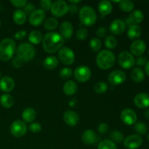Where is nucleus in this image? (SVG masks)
<instances>
[{"instance_id": "nucleus-7", "label": "nucleus", "mask_w": 149, "mask_h": 149, "mask_svg": "<svg viewBox=\"0 0 149 149\" xmlns=\"http://www.w3.org/2000/svg\"><path fill=\"white\" fill-rule=\"evenodd\" d=\"M58 58L64 65H72L75 61V55L71 49L64 47L58 52Z\"/></svg>"}, {"instance_id": "nucleus-56", "label": "nucleus", "mask_w": 149, "mask_h": 149, "mask_svg": "<svg viewBox=\"0 0 149 149\" xmlns=\"http://www.w3.org/2000/svg\"><path fill=\"white\" fill-rule=\"evenodd\" d=\"M1 73H0V81H1Z\"/></svg>"}, {"instance_id": "nucleus-5", "label": "nucleus", "mask_w": 149, "mask_h": 149, "mask_svg": "<svg viewBox=\"0 0 149 149\" xmlns=\"http://www.w3.org/2000/svg\"><path fill=\"white\" fill-rule=\"evenodd\" d=\"M16 54L17 58L22 60L23 62H27L34 58L36 49L31 44L22 43L17 47Z\"/></svg>"}, {"instance_id": "nucleus-40", "label": "nucleus", "mask_w": 149, "mask_h": 149, "mask_svg": "<svg viewBox=\"0 0 149 149\" xmlns=\"http://www.w3.org/2000/svg\"><path fill=\"white\" fill-rule=\"evenodd\" d=\"M72 70L70 68H63L60 71V77L63 79H67L70 78L72 76Z\"/></svg>"}, {"instance_id": "nucleus-52", "label": "nucleus", "mask_w": 149, "mask_h": 149, "mask_svg": "<svg viewBox=\"0 0 149 149\" xmlns=\"http://www.w3.org/2000/svg\"><path fill=\"white\" fill-rule=\"evenodd\" d=\"M145 71L146 73L147 76L149 77V61H147L146 64L145 65Z\"/></svg>"}, {"instance_id": "nucleus-37", "label": "nucleus", "mask_w": 149, "mask_h": 149, "mask_svg": "<svg viewBox=\"0 0 149 149\" xmlns=\"http://www.w3.org/2000/svg\"><path fill=\"white\" fill-rule=\"evenodd\" d=\"M108 84L104 81H99L95 84L94 90L97 94H103L106 93L108 90Z\"/></svg>"}, {"instance_id": "nucleus-58", "label": "nucleus", "mask_w": 149, "mask_h": 149, "mask_svg": "<svg viewBox=\"0 0 149 149\" xmlns=\"http://www.w3.org/2000/svg\"><path fill=\"white\" fill-rule=\"evenodd\" d=\"M148 141H149V133H148Z\"/></svg>"}, {"instance_id": "nucleus-23", "label": "nucleus", "mask_w": 149, "mask_h": 149, "mask_svg": "<svg viewBox=\"0 0 149 149\" xmlns=\"http://www.w3.org/2000/svg\"><path fill=\"white\" fill-rule=\"evenodd\" d=\"M98 11L102 15L106 16L110 14L113 10V6H112L111 1L107 0H102L98 4Z\"/></svg>"}, {"instance_id": "nucleus-46", "label": "nucleus", "mask_w": 149, "mask_h": 149, "mask_svg": "<svg viewBox=\"0 0 149 149\" xmlns=\"http://www.w3.org/2000/svg\"><path fill=\"white\" fill-rule=\"evenodd\" d=\"M23 61L22 60H20V58H17V57H15L13 59L12 61V65L15 68H20V67L23 66Z\"/></svg>"}, {"instance_id": "nucleus-55", "label": "nucleus", "mask_w": 149, "mask_h": 149, "mask_svg": "<svg viewBox=\"0 0 149 149\" xmlns=\"http://www.w3.org/2000/svg\"><path fill=\"white\" fill-rule=\"evenodd\" d=\"M70 2L71 3H72V4H77V3H79V2H81V1H79H79H70Z\"/></svg>"}, {"instance_id": "nucleus-17", "label": "nucleus", "mask_w": 149, "mask_h": 149, "mask_svg": "<svg viewBox=\"0 0 149 149\" xmlns=\"http://www.w3.org/2000/svg\"><path fill=\"white\" fill-rule=\"evenodd\" d=\"M146 49V43L141 39L134 41L130 45V52L136 56L142 55L145 52Z\"/></svg>"}, {"instance_id": "nucleus-14", "label": "nucleus", "mask_w": 149, "mask_h": 149, "mask_svg": "<svg viewBox=\"0 0 149 149\" xmlns=\"http://www.w3.org/2000/svg\"><path fill=\"white\" fill-rule=\"evenodd\" d=\"M46 17V13L42 9L35 10L29 17V23L33 26H39L45 21Z\"/></svg>"}, {"instance_id": "nucleus-11", "label": "nucleus", "mask_w": 149, "mask_h": 149, "mask_svg": "<svg viewBox=\"0 0 149 149\" xmlns=\"http://www.w3.org/2000/svg\"><path fill=\"white\" fill-rule=\"evenodd\" d=\"M143 139L139 135H131L124 140V146L127 149H137L142 146Z\"/></svg>"}, {"instance_id": "nucleus-36", "label": "nucleus", "mask_w": 149, "mask_h": 149, "mask_svg": "<svg viewBox=\"0 0 149 149\" xmlns=\"http://www.w3.org/2000/svg\"><path fill=\"white\" fill-rule=\"evenodd\" d=\"M117 45L116 39L113 36H108L105 39V45L109 49H115Z\"/></svg>"}, {"instance_id": "nucleus-32", "label": "nucleus", "mask_w": 149, "mask_h": 149, "mask_svg": "<svg viewBox=\"0 0 149 149\" xmlns=\"http://www.w3.org/2000/svg\"><path fill=\"white\" fill-rule=\"evenodd\" d=\"M58 26V21L57 19L54 18V17H49V18L46 19L44 23V27L49 31L55 30Z\"/></svg>"}, {"instance_id": "nucleus-16", "label": "nucleus", "mask_w": 149, "mask_h": 149, "mask_svg": "<svg viewBox=\"0 0 149 149\" xmlns=\"http://www.w3.org/2000/svg\"><path fill=\"white\" fill-rule=\"evenodd\" d=\"M144 19V15L141 10H136L132 11V13L130 14L127 18L126 19V26H131L132 25H138V23H141Z\"/></svg>"}, {"instance_id": "nucleus-35", "label": "nucleus", "mask_w": 149, "mask_h": 149, "mask_svg": "<svg viewBox=\"0 0 149 149\" xmlns=\"http://www.w3.org/2000/svg\"><path fill=\"white\" fill-rule=\"evenodd\" d=\"M134 129H135V131L137 133L142 135L146 134L147 131H148L147 126L142 122H136L135 125V127H134Z\"/></svg>"}, {"instance_id": "nucleus-12", "label": "nucleus", "mask_w": 149, "mask_h": 149, "mask_svg": "<svg viewBox=\"0 0 149 149\" xmlns=\"http://www.w3.org/2000/svg\"><path fill=\"white\" fill-rule=\"evenodd\" d=\"M108 80L111 85H119L123 84L126 80V74L121 70H114L109 74Z\"/></svg>"}, {"instance_id": "nucleus-44", "label": "nucleus", "mask_w": 149, "mask_h": 149, "mask_svg": "<svg viewBox=\"0 0 149 149\" xmlns=\"http://www.w3.org/2000/svg\"><path fill=\"white\" fill-rule=\"evenodd\" d=\"M34 11H35L34 4H33L32 3H30V2L29 3L27 2V4H26L24 7V13H26V15H31Z\"/></svg>"}, {"instance_id": "nucleus-21", "label": "nucleus", "mask_w": 149, "mask_h": 149, "mask_svg": "<svg viewBox=\"0 0 149 149\" xmlns=\"http://www.w3.org/2000/svg\"><path fill=\"white\" fill-rule=\"evenodd\" d=\"M15 83L14 79L10 77H4L0 81V90L4 93H10L14 89Z\"/></svg>"}, {"instance_id": "nucleus-50", "label": "nucleus", "mask_w": 149, "mask_h": 149, "mask_svg": "<svg viewBox=\"0 0 149 149\" xmlns=\"http://www.w3.org/2000/svg\"><path fill=\"white\" fill-rule=\"evenodd\" d=\"M147 63V59L146 57L140 56L137 58L136 60V64L139 66H143V65H145Z\"/></svg>"}, {"instance_id": "nucleus-31", "label": "nucleus", "mask_w": 149, "mask_h": 149, "mask_svg": "<svg viewBox=\"0 0 149 149\" xmlns=\"http://www.w3.org/2000/svg\"><path fill=\"white\" fill-rule=\"evenodd\" d=\"M0 103L1 106L5 109H10L13 106L14 99L13 96L9 94H4L0 97Z\"/></svg>"}, {"instance_id": "nucleus-38", "label": "nucleus", "mask_w": 149, "mask_h": 149, "mask_svg": "<svg viewBox=\"0 0 149 149\" xmlns=\"http://www.w3.org/2000/svg\"><path fill=\"white\" fill-rule=\"evenodd\" d=\"M102 42L97 38H93L90 42V47L94 52H98L101 48Z\"/></svg>"}, {"instance_id": "nucleus-39", "label": "nucleus", "mask_w": 149, "mask_h": 149, "mask_svg": "<svg viewBox=\"0 0 149 149\" xmlns=\"http://www.w3.org/2000/svg\"><path fill=\"white\" fill-rule=\"evenodd\" d=\"M111 138L113 141V142L117 143H120L122 141H124V135L122 134V132H121L120 131H113L111 134Z\"/></svg>"}, {"instance_id": "nucleus-51", "label": "nucleus", "mask_w": 149, "mask_h": 149, "mask_svg": "<svg viewBox=\"0 0 149 149\" xmlns=\"http://www.w3.org/2000/svg\"><path fill=\"white\" fill-rule=\"evenodd\" d=\"M69 10L71 11V13H75L77 12L78 8H77V6L75 5V4H71L70 6H68V10Z\"/></svg>"}, {"instance_id": "nucleus-34", "label": "nucleus", "mask_w": 149, "mask_h": 149, "mask_svg": "<svg viewBox=\"0 0 149 149\" xmlns=\"http://www.w3.org/2000/svg\"><path fill=\"white\" fill-rule=\"evenodd\" d=\"M97 149H117V147L112 141L103 140L98 144Z\"/></svg>"}, {"instance_id": "nucleus-43", "label": "nucleus", "mask_w": 149, "mask_h": 149, "mask_svg": "<svg viewBox=\"0 0 149 149\" xmlns=\"http://www.w3.org/2000/svg\"><path fill=\"white\" fill-rule=\"evenodd\" d=\"M42 10L44 11H47V10H50L51 6H52V1L51 0H42L39 1Z\"/></svg>"}, {"instance_id": "nucleus-25", "label": "nucleus", "mask_w": 149, "mask_h": 149, "mask_svg": "<svg viewBox=\"0 0 149 149\" xmlns=\"http://www.w3.org/2000/svg\"><path fill=\"white\" fill-rule=\"evenodd\" d=\"M142 30L141 27L138 25H132L130 26L127 30V36L131 40H135L141 36Z\"/></svg>"}, {"instance_id": "nucleus-8", "label": "nucleus", "mask_w": 149, "mask_h": 149, "mask_svg": "<svg viewBox=\"0 0 149 149\" xmlns=\"http://www.w3.org/2000/svg\"><path fill=\"white\" fill-rule=\"evenodd\" d=\"M92 75V71L89 67L85 65L77 67L74 72V76L77 81L81 83L86 82L90 79Z\"/></svg>"}, {"instance_id": "nucleus-6", "label": "nucleus", "mask_w": 149, "mask_h": 149, "mask_svg": "<svg viewBox=\"0 0 149 149\" xmlns=\"http://www.w3.org/2000/svg\"><path fill=\"white\" fill-rule=\"evenodd\" d=\"M118 63L122 68L128 69L135 65V60L130 52L127 51H122L118 55Z\"/></svg>"}, {"instance_id": "nucleus-20", "label": "nucleus", "mask_w": 149, "mask_h": 149, "mask_svg": "<svg viewBox=\"0 0 149 149\" xmlns=\"http://www.w3.org/2000/svg\"><path fill=\"white\" fill-rule=\"evenodd\" d=\"M74 28L72 24L68 21H63L60 26V34L63 39H70L72 36Z\"/></svg>"}, {"instance_id": "nucleus-49", "label": "nucleus", "mask_w": 149, "mask_h": 149, "mask_svg": "<svg viewBox=\"0 0 149 149\" xmlns=\"http://www.w3.org/2000/svg\"><path fill=\"white\" fill-rule=\"evenodd\" d=\"M97 130H98V132L101 134L106 133L109 130V126H108L107 124L106 123H101L99 125L98 127H97Z\"/></svg>"}, {"instance_id": "nucleus-42", "label": "nucleus", "mask_w": 149, "mask_h": 149, "mask_svg": "<svg viewBox=\"0 0 149 149\" xmlns=\"http://www.w3.org/2000/svg\"><path fill=\"white\" fill-rule=\"evenodd\" d=\"M29 129L33 133H39L42 130V126L37 122H32L29 126Z\"/></svg>"}, {"instance_id": "nucleus-19", "label": "nucleus", "mask_w": 149, "mask_h": 149, "mask_svg": "<svg viewBox=\"0 0 149 149\" xmlns=\"http://www.w3.org/2000/svg\"><path fill=\"white\" fill-rule=\"evenodd\" d=\"M134 103L140 109L149 107V95L145 93H138L134 98Z\"/></svg>"}, {"instance_id": "nucleus-59", "label": "nucleus", "mask_w": 149, "mask_h": 149, "mask_svg": "<svg viewBox=\"0 0 149 149\" xmlns=\"http://www.w3.org/2000/svg\"><path fill=\"white\" fill-rule=\"evenodd\" d=\"M148 53H149V49H148Z\"/></svg>"}, {"instance_id": "nucleus-9", "label": "nucleus", "mask_w": 149, "mask_h": 149, "mask_svg": "<svg viewBox=\"0 0 149 149\" xmlns=\"http://www.w3.org/2000/svg\"><path fill=\"white\" fill-rule=\"evenodd\" d=\"M27 125L23 121L15 120L10 126V132L15 138L23 137L27 132Z\"/></svg>"}, {"instance_id": "nucleus-30", "label": "nucleus", "mask_w": 149, "mask_h": 149, "mask_svg": "<svg viewBox=\"0 0 149 149\" xmlns=\"http://www.w3.org/2000/svg\"><path fill=\"white\" fill-rule=\"evenodd\" d=\"M42 39H43L42 33L39 31H32L29 35V42L31 44H33V45H38V44L42 42Z\"/></svg>"}, {"instance_id": "nucleus-41", "label": "nucleus", "mask_w": 149, "mask_h": 149, "mask_svg": "<svg viewBox=\"0 0 149 149\" xmlns=\"http://www.w3.org/2000/svg\"><path fill=\"white\" fill-rule=\"evenodd\" d=\"M87 34H88V31L86 29H84V28H81V29H79L77 31V33H76V36H77V38L80 41L84 40V39L87 38Z\"/></svg>"}, {"instance_id": "nucleus-24", "label": "nucleus", "mask_w": 149, "mask_h": 149, "mask_svg": "<svg viewBox=\"0 0 149 149\" xmlns=\"http://www.w3.org/2000/svg\"><path fill=\"white\" fill-rule=\"evenodd\" d=\"M36 118V112L32 108H27L22 112V119L26 123H32Z\"/></svg>"}, {"instance_id": "nucleus-22", "label": "nucleus", "mask_w": 149, "mask_h": 149, "mask_svg": "<svg viewBox=\"0 0 149 149\" xmlns=\"http://www.w3.org/2000/svg\"><path fill=\"white\" fill-rule=\"evenodd\" d=\"M81 140L86 145H93L97 141V136L93 130H87L83 132Z\"/></svg>"}, {"instance_id": "nucleus-18", "label": "nucleus", "mask_w": 149, "mask_h": 149, "mask_svg": "<svg viewBox=\"0 0 149 149\" xmlns=\"http://www.w3.org/2000/svg\"><path fill=\"white\" fill-rule=\"evenodd\" d=\"M63 121L67 125L70 127H74L79 122V116L76 112L73 111H66L63 113Z\"/></svg>"}, {"instance_id": "nucleus-33", "label": "nucleus", "mask_w": 149, "mask_h": 149, "mask_svg": "<svg viewBox=\"0 0 149 149\" xmlns=\"http://www.w3.org/2000/svg\"><path fill=\"white\" fill-rule=\"evenodd\" d=\"M119 8L125 13H129L134 9V4L129 0H122L119 2Z\"/></svg>"}, {"instance_id": "nucleus-57", "label": "nucleus", "mask_w": 149, "mask_h": 149, "mask_svg": "<svg viewBox=\"0 0 149 149\" xmlns=\"http://www.w3.org/2000/svg\"><path fill=\"white\" fill-rule=\"evenodd\" d=\"M1 20H0V27H1Z\"/></svg>"}, {"instance_id": "nucleus-28", "label": "nucleus", "mask_w": 149, "mask_h": 149, "mask_svg": "<svg viewBox=\"0 0 149 149\" xmlns=\"http://www.w3.org/2000/svg\"><path fill=\"white\" fill-rule=\"evenodd\" d=\"M131 78L135 82L141 83L145 79V74L141 68H135L131 71Z\"/></svg>"}, {"instance_id": "nucleus-54", "label": "nucleus", "mask_w": 149, "mask_h": 149, "mask_svg": "<svg viewBox=\"0 0 149 149\" xmlns=\"http://www.w3.org/2000/svg\"><path fill=\"white\" fill-rule=\"evenodd\" d=\"M144 116L147 119H149V109H146V110L144 111Z\"/></svg>"}, {"instance_id": "nucleus-1", "label": "nucleus", "mask_w": 149, "mask_h": 149, "mask_svg": "<svg viewBox=\"0 0 149 149\" xmlns=\"http://www.w3.org/2000/svg\"><path fill=\"white\" fill-rule=\"evenodd\" d=\"M64 43L63 36L57 32H49L42 39V47L47 53H55L61 49Z\"/></svg>"}, {"instance_id": "nucleus-45", "label": "nucleus", "mask_w": 149, "mask_h": 149, "mask_svg": "<svg viewBox=\"0 0 149 149\" xmlns=\"http://www.w3.org/2000/svg\"><path fill=\"white\" fill-rule=\"evenodd\" d=\"M10 2L16 7H24L25 5L27 4V1L26 0H12L10 1Z\"/></svg>"}, {"instance_id": "nucleus-4", "label": "nucleus", "mask_w": 149, "mask_h": 149, "mask_svg": "<svg viewBox=\"0 0 149 149\" xmlns=\"http://www.w3.org/2000/svg\"><path fill=\"white\" fill-rule=\"evenodd\" d=\"M80 22L85 26H92L96 23L97 15L93 8L89 6H84L80 9L79 13Z\"/></svg>"}, {"instance_id": "nucleus-29", "label": "nucleus", "mask_w": 149, "mask_h": 149, "mask_svg": "<svg viewBox=\"0 0 149 149\" xmlns=\"http://www.w3.org/2000/svg\"><path fill=\"white\" fill-rule=\"evenodd\" d=\"M13 20L17 25H23L26 21V15L21 10H16L13 13Z\"/></svg>"}, {"instance_id": "nucleus-53", "label": "nucleus", "mask_w": 149, "mask_h": 149, "mask_svg": "<svg viewBox=\"0 0 149 149\" xmlns=\"http://www.w3.org/2000/svg\"><path fill=\"white\" fill-rule=\"evenodd\" d=\"M76 103H77L76 100H74V99H72V100H71L69 101L70 106H71V107H74V106L76 105Z\"/></svg>"}, {"instance_id": "nucleus-27", "label": "nucleus", "mask_w": 149, "mask_h": 149, "mask_svg": "<svg viewBox=\"0 0 149 149\" xmlns=\"http://www.w3.org/2000/svg\"><path fill=\"white\" fill-rule=\"evenodd\" d=\"M64 93L66 95H73L77 91V85L74 81H68L64 84L63 87Z\"/></svg>"}, {"instance_id": "nucleus-15", "label": "nucleus", "mask_w": 149, "mask_h": 149, "mask_svg": "<svg viewBox=\"0 0 149 149\" xmlns=\"http://www.w3.org/2000/svg\"><path fill=\"white\" fill-rule=\"evenodd\" d=\"M126 23L123 20L116 19L113 20L109 26V31L113 35H120L123 33L126 29Z\"/></svg>"}, {"instance_id": "nucleus-3", "label": "nucleus", "mask_w": 149, "mask_h": 149, "mask_svg": "<svg viewBox=\"0 0 149 149\" xmlns=\"http://www.w3.org/2000/svg\"><path fill=\"white\" fill-rule=\"evenodd\" d=\"M116 62V57L112 52L109 50H102L97 54L96 63L97 66L103 70H107L113 66Z\"/></svg>"}, {"instance_id": "nucleus-26", "label": "nucleus", "mask_w": 149, "mask_h": 149, "mask_svg": "<svg viewBox=\"0 0 149 149\" xmlns=\"http://www.w3.org/2000/svg\"><path fill=\"white\" fill-rule=\"evenodd\" d=\"M58 65V60L55 56H48L44 60L43 65L46 69L52 70Z\"/></svg>"}, {"instance_id": "nucleus-2", "label": "nucleus", "mask_w": 149, "mask_h": 149, "mask_svg": "<svg viewBox=\"0 0 149 149\" xmlns=\"http://www.w3.org/2000/svg\"><path fill=\"white\" fill-rule=\"evenodd\" d=\"M16 50V44L13 39H2L0 42V60L8 61L13 58Z\"/></svg>"}, {"instance_id": "nucleus-47", "label": "nucleus", "mask_w": 149, "mask_h": 149, "mask_svg": "<svg viewBox=\"0 0 149 149\" xmlns=\"http://www.w3.org/2000/svg\"><path fill=\"white\" fill-rule=\"evenodd\" d=\"M26 36V31H19L16 32L14 34V38L16 40H22L24 39Z\"/></svg>"}, {"instance_id": "nucleus-48", "label": "nucleus", "mask_w": 149, "mask_h": 149, "mask_svg": "<svg viewBox=\"0 0 149 149\" xmlns=\"http://www.w3.org/2000/svg\"><path fill=\"white\" fill-rule=\"evenodd\" d=\"M107 32H108V31H107V29H106V28L100 27L97 29L96 33H97V36H99V37H100V38H103L106 36V34H107Z\"/></svg>"}, {"instance_id": "nucleus-13", "label": "nucleus", "mask_w": 149, "mask_h": 149, "mask_svg": "<svg viewBox=\"0 0 149 149\" xmlns=\"http://www.w3.org/2000/svg\"><path fill=\"white\" fill-rule=\"evenodd\" d=\"M120 118L125 125H132L136 122L137 114L132 109H125L121 112Z\"/></svg>"}, {"instance_id": "nucleus-10", "label": "nucleus", "mask_w": 149, "mask_h": 149, "mask_svg": "<svg viewBox=\"0 0 149 149\" xmlns=\"http://www.w3.org/2000/svg\"><path fill=\"white\" fill-rule=\"evenodd\" d=\"M51 13L55 17H62L68 11V5L65 1L58 0L54 1L51 6Z\"/></svg>"}]
</instances>
